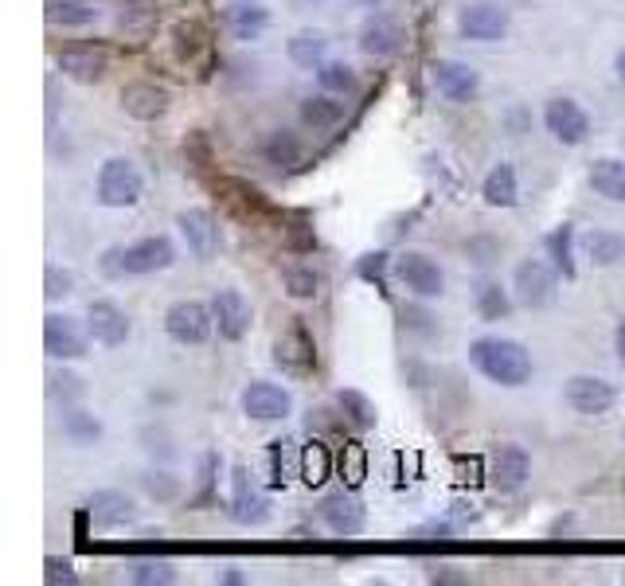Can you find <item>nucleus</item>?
I'll use <instances>...</instances> for the list:
<instances>
[{"instance_id":"f704fd0d","label":"nucleus","mask_w":625,"mask_h":586,"mask_svg":"<svg viewBox=\"0 0 625 586\" xmlns=\"http://www.w3.org/2000/svg\"><path fill=\"white\" fill-rule=\"evenodd\" d=\"M336 407H341V415L356 430H371L375 426V419H380V415H375V403H371L363 391H352V387L341 391V395H336Z\"/></svg>"},{"instance_id":"c85d7f7f","label":"nucleus","mask_w":625,"mask_h":586,"mask_svg":"<svg viewBox=\"0 0 625 586\" xmlns=\"http://www.w3.org/2000/svg\"><path fill=\"white\" fill-rule=\"evenodd\" d=\"M290 477H302V449L290 438L270 442V488H285Z\"/></svg>"},{"instance_id":"f3484780","label":"nucleus","mask_w":625,"mask_h":586,"mask_svg":"<svg viewBox=\"0 0 625 586\" xmlns=\"http://www.w3.org/2000/svg\"><path fill=\"white\" fill-rule=\"evenodd\" d=\"M224 24L234 39H263V31L270 28V9H266L263 0H231L224 12Z\"/></svg>"},{"instance_id":"c03bdc74","label":"nucleus","mask_w":625,"mask_h":586,"mask_svg":"<svg viewBox=\"0 0 625 586\" xmlns=\"http://www.w3.org/2000/svg\"><path fill=\"white\" fill-rule=\"evenodd\" d=\"M200 43H204L200 24H180V28H176V55L180 59H192L195 51H200Z\"/></svg>"},{"instance_id":"e433bc0d","label":"nucleus","mask_w":625,"mask_h":586,"mask_svg":"<svg viewBox=\"0 0 625 586\" xmlns=\"http://www.w3.org/2000/svg\"><path fill=\"white\" fill-rule=\"evenodd\" d=\"M473 305H477V313L485 317V321H500V317H508L512 313V302H508V290L497 282H481L477 293H473Z\"/></svg>"},{"instance_id":"72a5a7b5","label":"nucleus","mask_w":625,"mask_h":586,"mask_svg":"<svg viewBox=\"0 0 625 586\" xmlns=\"http://www.w3.org/2000/svg\"><path fill=\"white\" fill-rule=\"evenodd\" d=\"M547 254H551L556 270H563V278H575V270H578L575 266V227L563 224L547 234Z\"/></svg>"},{"instance_id":"393cba45","label":"nucleus","mask_w":625,"mask_h":586,"mask_svg":"<svg viewBox=\"0 0 625 586\" xmlns=\"http://www.w3.org/2000/svg\"><path fill=\"white\" fill-rule=\"evenodd\" d=\"M590 188L610 204H625V161L622 156H598L590 173H586Z\"/></svg>"},{"instance_id":"de8ad7c7","label":"nucleus","mask_w":625,"mask_h":586,"mask_svg":"<svg viewBox=\"0 0 625 586\" xmlns=\"http://www.w3.org/2000/svg\"><path fill=\"white\" fill-rule=\"evenodd\" d=\"M285 243H290L293 251H312V246H317V234H312V227L297 224L285 231Z\"/></svg>"},{"instance_id":"2f4dec72","label":"nucleus","mask_w":625,"mask_h":586,"mask_svg":"<svg viewBox=\"0 0 625 586\" xmlns=\"http://www.w3.org/2000/svg\"><path fill=\"white\" fill-rule=\"evenodd\" d=\"M98 16H102L98 0H55L48 9L51 24H63V28H87Z\"/></svg>"},{"instance_id":"79ce46f5","label":"nucleus","mask_w":625,"mask_h":586,"mask_svg":"<svg viewBox=\"0 0 625 586\" xmlns=\"http://www.w3.org/2000/svg\"><path fill=\"white\" fill-rule=\"evenodd\" d=\"M141 485H145V493L153 500H173L176 493H180V485H176L173 473H145V477H141Z\"/></svg>"},{"instance_id":"dca6fc26","label":"nucleus","mask_w":625,"mask_h":586,"mask_svg":"<svg viewBox=\"0 0 625 586\" xmlns=\"http://www.w3.org/2000/svg\"><path fill=\"white\" fill-rule=\"evenodd\" d=\"M458 31L465 39H477V43H493V39H505L508 31V12L497 4H465L458 16Z\"/></svg>"},{"instance_id":"20e7f679","label":"nucleus","mask_w":625,"mask_h":586,"mask_svg":"<svg viewBox=\"0 0 625 586\" xmlns=\"http://www.w3.org/2000/svg\"><path fill=\"white\" fill-rule=\"evenodd\" d=\"M512 290H516V302L527 309H544V305L556 302L559 293V273L556 266H547L544 258H524L512 273Z\"/></svg>"},{"instance_id":"aec40b11","label":"nucleus","mask_w":625,"mask_h":586,"mask_svg":"<svg viewBox=\"0 0 625 586\" xmlns=\"http://www.w3.org/2000/svg\"><path fill=\"white\" fill-rule=\"evenodd\" d=\"M321 520L336 532V536H360L363 532V505L352 493H329V497L321 500Z\"/></svg>"},{"instance_id":"ddd939ff","label":"nucleus","mask_w":625,"mask_h":586,"mask_svg":"<svg viewBox=\"0 0 625 586\" xmlns=\"http://www.w3.org/2000/svg\"><path fill=\"white\" fill-rule=\"evenodd\" d=\"M87 332L94 336L98 344H106V348H117V344L129 341V332H133V324H129V313L122 309L117 302H90L87 305Z\"/></svg>"},{"instance_id":"3c124183","label":"nucleus","mask_w":625,"mask_h":586,"mask_svg":"<svg viewBox=\"0 0 625 586\" xmlns=\"http://www.w3.org/2000/svg\"><path fill=\"white\" fill-rule=\"evenodd\" d=\"M614 63H617V75H622V78H625V48H622V51H617V59H614Z\"/></svg>"},{"instance_id":"0eeeda50","label":"nucleus","mask_w":625,"mask_h":586,"mask_svg":"<svg viewBox=\"0 0 625 586\" xmlns=\"http://www.w3.org/2000/svg\"><path fill=\"white\" fill-rule=\"evenodd\" d=\"M273 364L282 371H290V375H309V371L317 368V344H312L305 324L293 321L290 329L273 341Z\"/></svg>"},{"instance_id":"4c0bfd02","label":"nucleus","mask_w":625,"mask_h":586,"mask_svg":"<svg viewBox=\"0 0 625 586\" xmlns=\"http://www.w3.org/2000/svg\"><path fill=\"white\" fill-rule=\"evenodd\" d=\"M282 282H285V293H290L293 302H312V297L321 293V278H317L312 266H285Z\"/></svg>"},{"instance_id":"473e14b6","label":"nucleus","mask_w":625,"mask_h":586,"mask_svg":"<svg viewBox=\"0 0 625 586\" xmlns=\"http://www.w3.org/2000/svg\"><path fill=\"white\" fill-rule=\"evenodd\" d=\"M329 473H332L329 446H324V442H317V438H312L309 446H302V481H305V485L321 488L324 481H329Z\"/></svg>"},{"instance_id":"1a4fd4ad","label":"nucleus","mask_w":625,"mask_h":586,"mask_svg":"<svg viewBox=\"0 0 625 586\" xmlns=\"http://www.w3.org/2000/svg\"><path fill=\"white\" fill-rule=\"evenodd\" d=\"M430 82L449 102H469L481 90V75L461 59H434L430 63Z\"/></svg>"},{"instance_id":"a19ab883","label":"nucleus","mask_w":625,"mask_h":586,"mask_svg":"<svg viewBox=\"0 0 625 586\" xmlns=\"http://www.w3.org/2000/svg\"><path fill=\"white\" fill-rule=\"evenodd\" d=\"M71 285H75V278H71L67 270H59V266H48V270H43V297H48V302L67 297Z\"/></svg>"},{"instance_id":"39448f33","label":"nucleus","mask_w":625,"mask_h":586,"mask_svg":"<svg viewBox=\"0 0 625 586\" xmlns=\"http://www.w3.org/2000/svg\"><path fill=\"white\" fill-rule=\"evenodd\" d=\"M165 332L176 344H204L215 332L212 305L204 302H173L165 309Z\"/></svg>"},{"instance_id":"b1692460","label":"nucleus","mask_w":625,"mask_h":586,"mask_svg":"<svg viewBox=\"0 0 625 586\" xmlns=\"http://www.w3.org/2000/svg\"><path fill=\"white\" fill-rule=\"evenodd\" d=\"M87 512L94 524L102 527H122L133 520V497H126L122 488H98L87 497Z\"/></svg>"},{"instance_id":"603ef678","label":"nucleus","mask_w":625,"mask_h":586,"mask_svg":"<svg viewBox=\"0 0 625 586\" xmlns=\"http://www.w3.org/2000/svg\"><path fill=\"white\" fill-rule=\"evenodd\" d=\"M360 4H380V0H360Z\"/></svg>"},{"instance_id":"c756f323","label":"nucleus","mask_w":625,"mask_h":586,"mask_svg":"<svg viewBox=\"0 0 625 586\" xmlns=\"http://www.w3.org/2000/svg\"><path fill=\"white\" fill-rule=\"evenodd\" d=\"M302 122L309 129H332L344 122V102H336V94H312L302 102Z\"/></svg>"},{"instance_id":"9b49d317","label":"nucleus","mask_w":625,"mask_h":586,"mask_svg":"<svg viewBox=\"0 0 625 586\" xmlns=\"http://www.w3.org/2000/svg\"><path fill=\"white\" fill-rule=\"evenodd\" d=\"M43 352L51 360H82L87 356V332L63 313H48L43 317Z\"/></svg>"},{"instance_id":"6ab92c4d","label":"nucleus","mask_w":625,"mask_h":586,"mask_svg":"<svg viewBox=\"0 0 625 586\" xmlns=\"http://www.w3.org/2000/svg\"><path fill=\"white\" fill-rule=\"evenodd\" d=\"M168 90L156 87V82H129L122 90V110H126L133 122H156V117L168 114Z\"/></svg>"},{"instance_id":"864d4df0","label":"nucleus","mask_w":625,"mask_h":586,"mask_svg":"<svg viewBox=\"0 0 625 586\" xmlns=\"http://www.w3.org/2000/svg\"><path fill=\"white\" fill-rule=\"evenodd\" d=\"M622 438H625V430H622Z\"/></svg>"},{"instance_id":"ea45409f","label":"nucleus","mask_w":625,"mask_h":586,"mask_svg":"<svg viewBox=\"0 0 625 586\" xmlns=\"http://www.w3.org/2000/svg\"><path fill=\"white\" fill-rule=\"evenodd\" d=\"M129 578H133L137 586H168L176 583V571L165 559H141V563H133V575Z\"/></svg>"},{"instance_id":"09e8293b","label":"nucleus","mask_w":625,"mask_h":586,"mask_svg":"<svg viewBox=\"0 0 625 586\" xmlns=\"http://www.w3.org/2000/svg\"><path fill=\"white\" fill-rule=\"evenodd\" d=\"M48 383H51V395H82V383H78L71 371H55Z\"/></svg>"},{"instance_id":"bb28decb","label":"nucleus","mask_w":625,"mask_h":586,"mask_svg":"<svg viewBox=\"0 0 625 586\" xmlns=\"http://www.w3.org/2000/svg\"><path fill=\"white\" fill-rule=\"evenodd\" d=\"M285 51H290V59L297 63V67L317 71L324 63V55H329V36H324L321 28H302L290 39V48Z\"/></svg>"},{"instance_id":"5701e85b","label":"nucleus","mask_w":625,"mask_h":586,"mask_svg":"<svg viewBox=\"0 0 625 586\" xmlns=\"http://www.w3.org/2000/svg\"><path fill=\"white\" fill-rule=\"evenodd\" d=\"M403 28H399V20H391V16H371L368 24L360 28V51L371 59H391V55H399L403 48Z\"/></svg>"},{"instance_id":"2eb2a0df","label":"nucleus","mask_w":625,"mask_h":586,"mask_svg":"<svg viewBox=\"0 0 625 586\" xmlns=\"http://www.w3.org/2000/svg\"><path fill=\"white\" fill-rule=\"evenodd\" d=\"M176 227H180V234H184L188 251H192L200 263H207V258L215 254V246H219L215 215L207 212V207H188V212L176 215Z\"/></svg>"},{"instance_id":"a878e982","label":"nucleus","mask_w":625,"mask_h":586,"mask_svg":"<svg viewBox=\"0 0 625 586\" xmlns=\"http://www.w3.org/2000/svg\"><path fill=\"white\" fill-rule=\"evenodd\" d=\"M263 156L270 165L293 173V168L305 165V145H302V137L290 133V129H273V133H266V141H263Z\"/></svg>"},{"instance_id":"6e6552de","label":"nucleus","mask_w":625,"mask_h":586,"mask_svg":"<svg viewBox=\"0 0 625 586\" xmlns=\"http://www.w3.org/2000/svg\"><path fill=\"white\" fill-rule=\"evenodd\" d=\"M395 273L399 282L407 285L414 297H442L446 293V273H442L438 263H430L426 254L419 251H407L395 258Z\"/></svg>"},{"instance_id":"f03ea898","label":"nucleus","mask_w":625,"mask_h":586,"mask_svg":"<svg viewBox=\"0 0 625 586\" xmlns=\"http://www.w3.org/2000/svg\"><path fill=\"white\" fill-rule=\"evenodd\" d=\"M176 263V246L168 243L165 234H149V239H137L129 246H110L102 254V273L110 278H133V273H156L168 270Z\"/></svg>"},{"instance_id":"9d476101","label":"nucleus","mask_w":625,"mask_h":586,"mask_svg":"<svg viewBox=\"0 0 625 586\" xmlns=\"http://www.w3.org/2000/svg\"><path fill=\"white\" fill-rule=\"evenodd\" d=\"M243 410H246V419H254V422H282L293 410V395L282 387V383L254 380L251 387L243 391Z\"/></svg>"},{"instance_id":"412c9836","label":"nucleus","mask_w":625,"mask_h":586,"mask_svg":"<svg viewBox=\"0 0 625 586\" xmlns=\"http://www.w3.org/2000/svg\"><path fill=\"white\" fill-rule=\"evenodd\" d=\"M493 485L505 488V493H516L524 488V481L532 477V458H527L524 446H500L493 454V469H488Z\"/></svg>"},{"instance_id":"c9c22d12","label":"nucleus","mask_w":625,"mask_h":586,"mask_svg":"<svg viewBox=\"0 0 625 586\" xmlns=\"http://www.w3.org/2000/svg\"><path fill=\"white\" fill-rule=\"evenodd\" d=\"M63 438L75 442V446H94L102 438V422L87 410H67L63 415Z\"/></svg>"},{"instance_id":"cd10ccee","label":"nucleus","mask_w":625,"mask_h":586,"mask_svg":"<svg viewBox=\"0 0 625 586\" xmlns=\"http://www.w3.org/2000/svg\"><path fill=\"white\" fill-rule=\"evenodd\" d=\"M481 195H485L488 207H512L520 195V184H516V168L512 165H493L485 176V184H481Z\"/></svg>"},{"instance_id":"4468645a","label":"nucleus","mask_w":625,"mask_h":586,"mask_svg":"<svg viewBox=\"0 0 625 586\" xmlns=\"http://www.w3.org/2000/svg\"><path fill=\"white\" fill-rule=\"evenodd\" d=\"M212 317H215V332L224 341H243L251 332V302H246L239 290H219L212 297Z\"/></svg>"},{"instance_id":"8fccbe9b","label":"nucleus","mask_w":625,"mask_h":586,"mask_svg":"<svg viewBox=\"0 0 625 586\" xmlns=\"http://www.w3.org/2000/svg\"><path fill=\"white\" fill-rule=\"evenodd\" d=\"M614 352H617V360H622V368H625V317L617 321V329H614Z\"/></svg>"},{"instance_id":"4be33fe9","label":"nucleus","mask_w":625,"mask_h":586,"mask_svg":"<svg viewBox=\"0 0 625 586\" xmlns=\"http://www.w3.org/2000/svg\"><path fill=\"white\" fill-rule=\"evenodd\" d=\"M231 517L239 520V524H266V520H270V505H266L263 493L251 485L246 469H234L231 477Z\"/></svg>"},{"instance_id":"7c9ffc66","label":"nucleus","mask_w":625,"mask_h":586,"mask_svg":"<svg viewBox=\"0 0 625 586\" xmlns=\"http://www.w3.org/2000/svg\"><path fill=\"white\" fill-rule=\"evenodd\" d=\"M586 258L595 266H617L625 258V234L617 231H590L583 239Z\"/></svg>"},{"instance_id":"f257e3e1","label":"nucleus","mask_w":625,"mask_h":586,"mask_svg":"<svg viewBox=\"0 0 625 586\" xmlns=\"http://www.w3.org/2000/svg\"><path fill=\"white\" fill-rule=\"evenodd\" d=\"M469 364L488 383H500V387H524L532 380L527 348L520 341H505V336H481V341L469 344Z\"/></svg>"},{"instance_id":"7ed1b4c3","label":"nucleus","mask_w":625,"mask_h":586,"mask_svg":"<svg viewBox=\"0 0 625 586\" xmlns=\"http://www.w3.org/2000/svg\"><path fill=\"white\" fill-rule=\"evenodd\" d=\"M145 195V176L126 156H110L98 168V200L106 207H133Z\"/></svg>"},{"instance_id":"37998d69","label":"nucleus","mask_w":625,"mask_h":586,"mask_svg":"<svg viewBox=\"0 0 625 586\" xmlns=\"http://www.w3.org/2000/svg\"><path fill=\"white\" fill-rule=\"evenodd\" d=\"M43 578H48L51 586H75L78 583V575H75V566L67 563V559H59V556H48L43 559Z\"/></svg>"},{"instance_id":"49530a36","label":"nucleus","mask_w":625,"mask_h":586,"mask_svg":"<svg viewBox=\"0 0 625 586\" xmlns=\"http://www.w3.org/2000/svg\"><path fill=\"white\" fill-rule=\"evenodd\" d=\"M344 458H348V466L341 461V469H344V477H348V485H360V481H363V454H360V446H344Z\"/></svg>"},{"instance_id":"a18cd8bd","label":"nucleus","mask_w":625,"mask_h":586,"mask_svg":"<svg viewBox=\"0 0 625 586\" xmlns=\"http://www.w3.org/2000/svg\"><path fill=\"white\" fill-rule=\"evenodd\" d=\"M387 254H363V263H360V278H368V282H383V273H387Z\"/></svg>"},{"instance_id":"58836bf2","label":"nucleus","mask_w":625,"mask_h":586,"mask_svg":"<svg viewBox=\"0 0 625 586\" xmlns=\"http://www.w3.org/2000/svg\"><path fill=\"white\" fill-rule=\"evenodd\" d=\"M317 82H321V90H329V94H352V90H356V71H352L348 63H329V59H324L321 67H317Z\"/></svg>"},{"instance_id":"f8f14e48","label":"nucleus","mask_w":625,"mask_h":586,"mask_svg":"<svg viewBox=\"0 0 625 586\" xmlns=\"http://www.w3.org/2000/svg\"><path fill=\"white\" fill-rule=\"evenodd\" d=\"M563 399L571 410H578V415H602V410L614 407L617 391L610 380H602V375H571L563 387Z\"/></svg>"},{"instance_id":"423d86ee","label":"nucleus","mask_w":625,"mask_h":586,"mask_svg":"<svg viewBox=\"0 0 625 586\" xmlns=\"http://www.w3.org/2000/svg\"><path fill=\"white\" fill-rule=\"evenodd\" d=\"M544 126L547 133L556 137L559 145H583L586 137H590V114L578 106L575 98H551L544 106Z\"/></svg>"},{"instance_id":"a211bd4d","label":"nucleus","mask_w":625,"mask_h":586,"mask_svg":"<svg viewBox=\"0 0 625 586\" xmlns=\"http://www.w3.org/2000/svg\"><path fill=\"white\" fill-rule=\"evenodd\" d=\"M55 67L71 78V82H98V78L106 75L110 67V55L102 48H63L55 55Z\"/></svg>"}]
</instances>
